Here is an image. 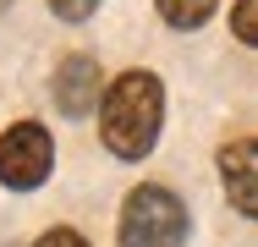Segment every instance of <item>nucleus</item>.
Masks as SVG:
<instances>
[{"mask_svg": "<svg viewBox=\"0 0 258 247\" xmlns=\"http://www.w3.org/2000/svg\"><path fill=\"white\" fill-rule=\"evenodd\" d=\"M159 17L187 33V28H204L209 17H214V0H159Z\"/></svg>", "mask_w": 258, "mask_h": 247, "instance_id": "nucleus-6", "label": "nucleus"}, {"mask_svg": "<svg viewBox=\"0 0 258 247\" xmlns=\"http://www.w3.org/2000/svg\"><path fill=\"white\" fill-rule=\"evenodd\" d=\"M231 28H236V39H242V44H258V0H236Z\"/></svg>", "mask_w": 258, "mask_h": 247, "instance_id": "nucleus-7", "label": "nucleus"}, {"mask_svg": "<svg viewBox=\"0 0 258 247\" xmlns=\"http://www.w3.org/2000/svg\"><path fill=\"white\" fill-rule=\"evenodd\" d=\"M187 242V209L165 187H138L121 203V247H181Z\"/></svg>", "mask_w": 258, "mask_h": 247, "instance_id": "nucleus-2", "label": "nucleus"}, {"mask_svg": "<svg viewBox=\"0 0 258 247\" xmlns=\"http://www.w3.org/2000/svg\"><path fill=\"white\" fill-rule=\"evenodd\" d=\"M6 6H11V0H0V11H6Z\"/></svg>", "mask_w": 258, "mask_h": 247, "instance_id": "nucleus-10", "label": "nucleus"}, {"mask_svg": "<svg viewBox=\"0 0 258 247\" xmlns=\"http://www.w3.org/2000/svg\"><path fill=\"white\" fill-rule=\"evenodd\" d=\"M165 121V88L154 72H126L115 77L99 99V138L110 143V154L121 159H143L159 138Z\"/></svg>", "mask_w": 258, "mask_h": 247, "instance_id": "nucleus-1", "label": "nucleus"}, {"mask_svg": "<svg viewBox=\"0 0 258 247\" xmlns=\"http://www.w3.org/2000/svg\"><path fill=\"white\" fill-rule=\"evenodd\" d=\"M99 99H104L99 66H94L88 55H66L60 72H55V104H60L66 115H88V110H99Z\"/></svg>", "mask_w": 258, "mask_h": 247, "instance_id": "nucleus-4", "label": "nucleus"}, {"mask_svg": "<svg viewBox=\"0 0 258 247\" xmlns=\"http://www.w3.org/2000/svg\"><path fill=\"white\" fill-rule=\"evenodd\" d=\"M33 247H88V242H83L77 231H66V225H55V231H44V236H39Z\"/></svg>", "mask_w": 258, "mask_h": 247, "instance_id": "nucleus-9", "label": "nucleus"}, {"mask_svg": "<svg viewBox=\"0 0 258 247\" xmlns=\"http://www.w3.org/2000/svg\"><path fill=\"white\" fill-rule=\"evenodd\" d=\"M220 181H225V198L258 220V138L247 143H231L220 154Z\"/></svg>", "mask_w": 258, "mask_h": 247, "instance_id": "nucleus-5", "label": "nucleus"}, {"mask_svg": "<svg viewBox=\"0 0 258 247\" xmlns=\"http://www.w3.org/2000/svg\"><path fill=\"white\" fill-rule=\"evenodd\" d=\"M94 6H99V0H50V11L60 22H83V17H94Z\"/></svg>", "mask_w": 258, "mask_h": 247, "instance_id": "nucleus-8", "label": "nucleus"}, {"mask_svg": "<svg viewBox=\"0 0 258 247\" xmlns=\"http://www.w3.org/2000/svg\"><path fill=\"white\" fill-rule=\"evenodd\" d=\"M50 165H55V143H50V132H44L39 121H17V127L0 138V181H6L11 193L39 187V181L50 176Z\"/></svg>", "mask_w": 258, "mask_h": 247, "instance_id": "nucleus-3", "label": "nucleus"}]
</instances>
